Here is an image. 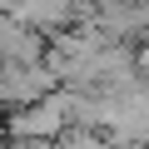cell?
<instances>
[{
	"label": "cell",
	"mask_w": 149,
	"mask_h": 149,
	"mask_svg": "<svg viewBox=\"0 0 149 149\" xmlns=\"http://www.w3.org/2000/svg\"><path fill=\"white\" fill-rule=\"evenodd\" d=\"M50 90H60V80L45 60H0V109L35 104Z\"/></svg>",
	"instance_id": "7a4b0ae2"
},
{
	"label": "cell",
	"mask_w": 149,
	"mask_h": 149,
	"mask_svg": "<svg viewBox=\"0 0 149 149\" xmlns=\"http://www.w3.org/2000/svg\"><path fill=\"white\" fill-rule=\"evenodd\" d=\"M70 124H74V114H70V90L65 85L40 95L35 104L5 109V139H60Z\"/></svg>",
	"instance_id": "6da1fadb"
}]
</instances>
